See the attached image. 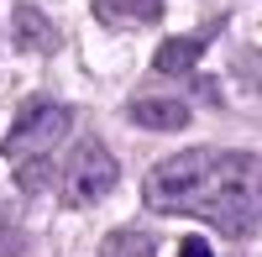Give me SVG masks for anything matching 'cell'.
<instances>
[{"instance_id": "cell-1", "label": "cell", "mask_w": 262, "mask_h": 257, "mask_svg": "<svg viewBox=\"0 0 262 257\" xmlns=\"http://www.w3.org/2000/svg\"><path fill=\"white\" fill-rule=\"evenodd\" d=\"M189 216H205L226 237H247L262 221V158L257 153H215Z\"/></svg>"}, {"instance_id": "cell-2", "label": "cell", "mask_w": 262, "mask_h": 257, "mask_svg": "<svg viewBox=\"0 0 262 257\" xmlns=\"http://www.w3.org/2000/svg\"><path fill=\"white\" fill-rule=\"evenodd\" d=\"M210 147H189V153H179V158H168V163H158L147 174V205L152 210H168V216H189V205H194V195H200V184H205V168H210Z\"/></svg>"}, {"instance_id": "cell-3", "label": "cell", "mask_w": 262, "mask_h": 257, "mask_svg": "<svg viewBox=\"0 0 262 257\" xmlns=\"http://www.w3.org/2000/svg\"><path fill=\"white\" fill-rule=\"evenodd\" d=\"M116 179H121V168H116L111 153H105V142L79 137L74 158H69V168H63V179H58V195H63L69 210H90L95 200H105L116 189Z\"/></svg>"}, {"instance_id": "cell-4", "label": "cell", "mask_w": 262, "mask_h": 257, "mask_svg": "<svg viewBox=\"0 0 262 257\" xmlns=\"http://www.w3.org/2000/svg\"><path fill=\"white\" fill-rule=\"evenodd\" d=\"M74 126V111L69 105H27L16 116L11 137H6V158L11 163H27V158H48V147Z\"/></svg>"}, {"instance_id": "cell-5", "label": "cell", "mask_w": 262, "mask_h": 257, "mask_svg": "<svg viewBox=\"0 0 262 257\" xmlns=\"http://www.w3.org/2000/svg\"><path fill=\"white\" fill-rule=\"evenodd\" d=\"M131 126H147V132H179V126H189V105L184 100H163V95H142L131 100Z\"/></svg>"}, {"instance_id": "cell-6", "label": "cell", "mask_w": 262, "mask_h": 257, "mask_svg": "<svg viewBox=\"0 0 262 257\" xmlns=\"http://www.w3.org/2000/svg\"><path fill=\"white\" fill-rule=\"evenodd\" d=\"M16 48H21V53H53V48H58L53 21L42 16L37 6H16Z\"/></svg>"}, {"instance_id": "cell-7", "label": "cell", "mask_w": 262, "mask_h": 257, "mask_svg": "<svg viewBox=\"0 0 262 257\" xmlns=\"http://www.w3.org/2000/svg\"><path fill=\"white\" fill-rule=\"evenodd\" d=\"M95 11L111 27H147L163 16V0H95Z\"/></svg>"}, {"instance_id": "cell-8", "label": "cell", "mask_w": 262, "mask_h": 257, "mask_svg": "<svg viewBox=\"0 0 262 257\" xmlns=\"http://www.w3.org/2000/svg\"><path fill=\"white\" fill-rule=\"evenodd\" d=\"M200 53H205V37H168L158 48V58H152V69L158 74H189L200 63Z\"/></svg>"}, {"instance_id": "cell-9", "label": "cell", "mask_w": 262, "mask_h": 257, "mask_svg": "<svg viewBox=\"0 0 262 257\" xmlns=\"http://www.w3.org/2000/svg\"><path fill=\"white\" fill-rule=\"evenodd\" d=\"M100 257H152V237L147 231H111Z\"/></svg>"}, {"instance_id": "cell-10", "label": "cell", "mask_w": 262, "mask_h": 257, "mask_svg": "<svg viewBox=\"0 0 262 257\" xmlns=\"http://www.w3.org/2000/svg\"><path fill=\"white\" fill-rule=\"evenodd\" d=\"M48 179H53V163L48 158H27L16 168V184L27 189V195H37V189H48Z\"/></svg>"}, {"instance_id": "cell-11", "label": "cell", "mask_w": 262, "mask_h": 257, "mask_svg": "<svg viewBox=\"0 0 262 257\" xmlns=\"http://www.w3.org/2000/svg\"><path fill=\"white\" fill-rule=\"evenodd\" d=\"M179 257H215V252H210L205 237H184V242H179Z\"/></svg>"}]
</instances>
